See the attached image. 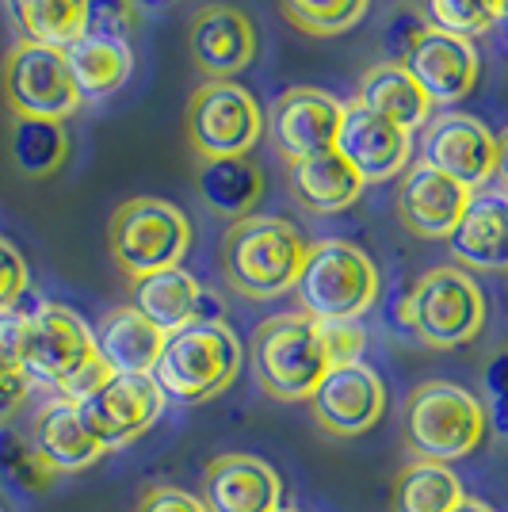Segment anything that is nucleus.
Listing matches in <instances>:
<instances>
[{"instance_id": "obj_1", "label": "nucleus", "mask_w": 508, "mask_h": 512, "mask_svg": "<svg viewBox=\"0 0 508 512\" xmlns=\"http://www.w3.org/2000/svg\"><path fill=\"white\" fill-rule=\"evenodd\" d=\"M306 241L287 218L249 214L230 222L222 237V276L245 299H279L295 291L298 272L306 264Z\"/></svg>"}, {"instance_id": "obj_2", "label": "nucleus", "mask_w": 508, "mask_h": 512, "mask_svg": "<svg viewBox=\"0 0 508 512\" xmlns=\"http://www.w3.org/2000/svg\"><path fill=\"white\" fill-rule=\"evenodd\" d=\"M398 321L428 348H463L486 325V295L470 272L440 264L405 287Z\"/></svg>"}, {"instance_id": "obj_3", "label": "nucleus", "mask_w": 508, "mask_h": 512, "mask_svg": "<svg viewBox=\"0 0 508 512\" xmlns=\"http://www.w3.org/2000/svg\"><path fill=\"white\" fill-rule=\"evenodd\" d=\"M241 341L226 321H191L165 337L153 379L165 398L176 402H207L233 386L241 371Z\"/></svg>"}, {"instance_id": "obj_4", "label": "nucleus", "mask_w": 508, "mask_h": 512, "mask_svg": "<svg viewBox=\"0 0 508 512\" xmlns=\"http://www.w3.org/2000/svg\"><path fill=\"white\" fill-rule=\"evenodd\" d=\"M298 314L314 321H360L379 299V268L352 241H318L306 249L295 283Z\"/></svg>"}, {"instance_id": "obj_5", "label": "nucleus", "mask_w": 508, "mask_h": 512, "mask_svg": "<svg viewBox=\"0 0 508 512\" xmlns=\"http://www.w3.org/2000/svg\"><path fill=\"white\" fill-rule=\"evenodd\" d=\"M329 367L321 321L306 314H276L253 333L256 383L279 402H310Z\"/></svg>"}, {"instance_id": "obj_6", "label": "nucleus", "mask_w": 508, "mask_h": 512, "mask_svg": "<svg viewBox=\"0 0 508 512\" xmlns=\"http://www.w3.org/2000/svg\"><path fill=\"white\" fill-rule=\"evenodd\" d=\"M486 406L455 383H421L405 406V440L421 459L455 463L482 444Z\"/></svg>"}, {"instance_id": "obj_7", "label": "nucleus", "mask_w": 508, "mask_h": 512, "mask_svg": "<svg viewBox=\"0 0 508 512\" xmlns=\"http://www.w3.org/2000/svg\"><path fill=\"white\" fill-rule=\"evenodd\" d=\"M107 245L130 279L153 276L165 268H180L191 245V222L165 199H127L111 214Z\"/></svg>"}, {"instance_id": "obj_8", "label": "nucleus", "mask_w": 508, "mask_h": 512, "mask_svg": "<svg viewBox=\"0 0 508 512\" xmlns=\"http://www.w3.org/2000/svg\"><path fill=\"white\" fill-rule=\"evenodd\" d=\"M191 150L203 157H249L264 134V111L249 88L237 81H203L191 92L188 115Z\"/></svg>"}, {"instance_id": "obj_9", "label": "nucleus", "mask_w": 508, "mask_h": 512, "mask_svg": "<svg viewBox=\"0 0 508 512\" xmlns=\"http://www.w3.org/2000/svg\"><path fill=\"white\" fill-rule=\"evenodd\" d=\"M92 360H96V337L81 314L58 302L31 306V329L23 352V375L31 379V386L62 394V386L77 379Z\"/></svg>"}, {"instance_id": "obj_10", "label": "nucleus", "mask_w": 508, "mask_h": 512, "mask_svg": "<svg viewBox=\"0 0 508 512\" xmlns=\"http://www.w3.org/2000/svg\"><path fill=\"white\" fill-rule=\"evenodd\" d=\"M4 96H8V107L20 119L62 123L65 115H73L81 107L65 54L39 43H16L8 50V58H4Z\"/></svg>"}, {"instance_id": "obj_11", "label": "nucleus", "mask_w": 508, "mask_h": 512, "mask_svg": "<svg viewBox=\"0 0 508 512\" xmlns=\"http://www.w3.org/2000/svg\"><path fill=\"white\" fill-rule=\"evenodd\" d=\"M421 161L470 192H482L497 176V134L474 115L444 111L421 127Z\"/></svg>"}, {"instance_id": "obj_12", "label": "nucleus", "mask_w": 508, "mask_h": 512, "mask_svg": "<svg viewBox=\"0 0 508 512\" xmlns=\"http://www.w3.org/2000/svg\"><path fill=\"white\" fill-rule=\"evenodd\" d=\"M165 402L169 398L161 394L153 375H111L96 394H88L77 406L85 413L88 428L96 432V440L104 444V451H119L157 425V417L165 413Z\"/></svg>"}, {"instance_id": "obj_13", "label": "nucleus", "mask_w": 508, "mask_h": 512, "mask_svg": "<svg viewBox=\"0 0 508 512\" xmlns=\"http://www.w3.org/2000/svg\"><path fill=\"white\" fill-rule=\"evenodd\" d=\"M344 104L321 88H287L268 107V138L291 165L337 150Z\"/></svg>"}, {"instance_id": "obj_14", "label": "nucleus", "mask_w": 508, "mask_h": 512, "mask_svg": "<svg viewBox=\"0 0 508 512\" xmlns=\"http://www.w3.org/2000/svg\"><path fill=\"white\" fill-rule=\"evenodd\" d=\"M337 153L360 172L363 184H379L409 169L413 134L356 100V104H344V115H340Z\"/></svg>"}, {"instance_id": "obj_15", "label": "nucleus", "mask_w": 508, "mask_h": 512, "mask_svg": "<svg viewBox=\"0 0 508 512\" xmlns=\"http://www.w3.org/2000/svg\"><path fill=\"white\" fill-rule=\"evenodd\" d=\"M405 73L417 81L428 104L447 107L466 100L474 85H478V73H482V58H478V46L470 39H459L451 31L440 27H428L421 39L413 43V50L405 54Z\"/></svg>"}, {"instance_id": "obj_16", "label": "nucleus", "mask_w": 508, "mask_h": 512, "mask_svg": "<svg viewBox=\"0 0 508 512\" xmlns=\"http://www.w3.org/2000/svg\"><path fill=\"white\" fill-rule=\"evenodd\" d=\"M310 409L325 432L344 436V440L363 436L371 425H379L382 409H386V386L379 371H371L363 360L329 367V375L310 394Z\"/></svg>"}, {"instance_id": "obj_17", "label": "nucleus", "mask_w": 508, "mask_h": 512, "mask_svg": "<svg viewBox=\"0 0 508 512\" xmlns=\"http://www.w3.org/2000/svg\"><path fill=\"white\" fill-rule=\"evenodd\" d=\"M188 46L207 81H233L256 58V27L233 4H203L191 20Z\"/></svg>"}, {"instance_id": "obj_18", "label": "nucleus", "mask_w": 508, "mask_h": 512, "mask_svg": "<svg viewBox=\"0 0 508 512\" xmlns=\"http://www.w3.org/2000/svg\"><path fill=\"white\" fill-rule=\"evenodd\" d=\"M207 512H279L283 482L256 455H218L203 474Z\"/></svg>"}, {"instance_id": "obj_19", "label": "nucleus", "mask_w": 508, "mask_h": 512, "mask_svg": "<svg viewBox=\"0 0 508 512\" xmlns=\"http://www.w3.org/2000/svg\"><path fill=\"white\" fill-rule=\"evenodd\" d=\"M470 188L459 180H451L444 172L428 169V165H409L398 188V218L409 234L417 237H451L459 226L466 203H470Z\"/></svg>"}, {"instance_id": "obj_20", "label": "nucleus", "mask_w": 508, "mask_h": 512, "mask_svg": "<svg viewBox=\"0 0 508 512\" xmlns=\"http://www.w3.org/2000/svg\"><path fill=\"white\" fill-rule=\"evenodd\" d=\"M451 256L478 268V272H505L508 268V195L474 192L459 226L447 237Z\"/></svg>"}, {"instance_id": "obj_21", "label": "nucleus", "mask_w": 508, "mask_h": 512, "mask_svg": "<svg viewBox=\"0 0 508 512\" xmlns=\"http://www.w3.org/2000/svg\"><path fill=\"white\" fill-rule=\"evenodd\" d=\"M31 444L43 455L58 474H73V470L92 467L100 455H107L104 444L96 440V432L88 428L85 413L77 402L54 398L39 409L35 428H31Z\"/></svg>"}, {"instance_id": "obj_22", "label": "nucleus", "mask_w": 508, "mask_h": 512, "mask_svg": "<svg viewBox=\"0 0 508 512\" xmlns=\"http://www.w3.org/2000/svg\"><path fill=\"white\" fill-rule=\"evenodd\" d=\"M92 337H96V356L111 367V375H153L157 356L165 348V333L134 306L111 310Z\"/></svg>"}, {"instance_id": "obj_23", "label": "nucleus", "mask_w": 508, "mask_h": 512, "mask_svg": "<svg viewBox=\"0 0 508 512\" xmlns=\"http://www.w3.org/2000/svg\"><path fill=\"white\" fill-rule=\"evenodd\" d=\"M62 54L81 104H100L107 96H115L130 81V73H134V50H130V43H107V39L81 35L77 43L65 46Z\"/></svg>"}, {"instance_id": "obj_24", "label": "nucleus", "mask_w": 508, "mask_h": 512, "mask_svg": "<svg viewBox=\"0 0 508 512\" xmlns=\"http://www.w3.org/2000/svg\"><path fill=\"white\" fill-rule=\"evenodd\" d=\"M199 302H203V287L184 268H165L153 276L130 279V306L153 321L165 337L199 321Z\"/></svg>"}, {"instance_id": "obj_25", "label": "nucleus", "mask_w": 508, "mask_h": 512, "mask_svg": "<svg viewBox=\"0 0 508 512\" xmlns=\"http://www.w3.org/2000/svg\"><path fill=\"white\" fill-rule=\"evenodd\" d=\"M291 188L295 199L314 214H337L348 211L356 199L363 195L360 172L352 169L337 150L318 153L291 165Z\"/></svg>"}, {"instance_id": "obj_26", "label": "nucleus", "mask_w": 508, "mask_h": 512, "mask_svg": "<svg viewBox=\"0 0 508 512\" xmlns=\"http://www.w3.org/2000/svg\"><path fill=\"white\" fill-rule=\"evenodd\" d=\"M264 192V176L249 157H203L199 161V195L222 218H249Z\"/></svg>"}, {"instance_id": "obj_27", "label": "nucleus", "mask_w": 508, "mask_h": 512, "mask_svg": "<svg viewBox=\"0 0 508 512\" xmlns=\"http://www.w3.org/2000/svg\"><path fill=\"white\" fill-rule=\"evenodd\" d=\"M360 104L371 107V111H379L382 119L398 123V127L409 130V134L417 127H424L428 115H432L428 96H424L421 88H417V81L405 73V65H394V62H379L363 73Z\"/></svg>"}, {"instance_id": "obj_28", "label": "nucleus", "mask_w": 508, "mask_h": 512, "mask_svg": "<svg viewBox=\"0 0 508 512\" xmlns=\"http://www.w3.org/2000/svg\"><path fill=\"white\" fill-rule=\"evenodd\" d=\"M88 0H8V16L23 43L65 50L85 35Z\"/></svg>"}, {"instance_id": "obj_29", "label": "nucleus", "mask_w": 508, "mask_h": 512, "mask_svg": "<svg viewBox=\"0 0 508 512\" xmlns=\"http://www.w3.org/2000/svg\"><path fill=\"white\" fill-rule=\"evenodd\" d=\"M463 497V482L447 463L417 459V463L398 470L390 505H394V512H451L463 505Z\"/></svg>"}, {"instance_id": "obj_30", "label": "nucleus", "mask_w": 508, "mask_h": 512, "mask_svg": "<svg viewBox=\"0 0 508 512\" xmlns=\"http://www.w3.org/2000/svg\"><path fill=\"white\" fill-rule=\"evenodd\" d=\"M8 153H12V165L31 176V180H43L65 165V153H69V138L65 127L54 119H20L12 123L8 134Z\"/></svg>"}, {"instance_id": "obj_31", "label": "nucleus", "mask_w": 508, "mask_h": 512, "mask_svg": "<svg viewBox=\"0 0 508 512\" xmlns=\"http://www.w3.org/2000/svg\"><path fill=\"white\" fill-rule=\"evenodd\" d=\"M367 4L371 0H279V12L302 35L333 39L352 31L367 16Z\"/></svg>"}, {"instance_id": "obj_32", "label": "nucleus", "mask_w": 508, "mask_h": 512, "mask_svg": "<svg viewBox=\"0 0 508 512\" xmlns=\"http://www.w3.org/2000/svg\"><path fill=\"white\" fill-rule=\"evenodd\" d=\"M54 478H58V470L35 451L31 440L0 425V482L4 486L23 493H43L54 486Z\"/></svg>"}, {"instance_id": "obj_33", "label": "nucleus", "mask_w": 508, "mask_h": 512, "mask_svg": "<svg viewBox=\"0 0 508 512\" xmlns=\"http://www.w3.org/2000/svg\"><path fill=\"white\" fill-rule=\"evenodd\" d=\"M505 12L508 0H428V27H440L474 43Z\"/></svg>"}, {"instance_id": "obj_34", "label": "nucleus", "mask_w": 508, "mask_h": 512, "mask_svg": "<svg viewBox=\"0 0 508 512\" xmlns=\"http://www.w3.org/2000/svg\"><path fill=\"white\" fill-rule=\"evenodd\" d=\"M142 23V8L134 0H88L85 35L107 43H130V35Z\"/></svg>"}, {"instance_id": "obj_35", "label": "nucleus", "mask_w": 508, "mask_h": 512, "mask_svg": "<svg viewBox=\"0 0 508 512\" xmlns=\"http://www.w3.org/2000/svg\"><path fill=\"white\" fill-rule=\"evenodd\" d=\"M321 341H325L329 363L344 367V363H360L363 348H367V333H363L360 321H321Z\"/></svg>"}, {"instance_id": "obj_36", "label": "nucleus", "mask_w": 508, "mask_h": 512, "mask_svg": "<svg viewBox=\"0 0 508 512\" xmlns=\"http://www.w3.org/2000/svg\"><path fill=\"white\" fill-rule=\"evenodd\" d=\"M27 329H31V310H23V306L0 310V367L23 371V352H27Z\"/></svg>"}, {"instance_id": "obj_37", "label": "nucleus", "mask_w": 508, "mask_h": 512, "mask_svg": "<svg viewBox=\"0 0 508 512\" xmlns=\"http://www.w3.org/2000/svg\"><path fill=\"white\" fill-rule=\"evenodd\" d=\"M23 295H27V260L12 241L0 237V310L20 306Z\"/></svg>"}, {"instance_id": "obj_38", "label": "nucleus", "mask_w": 508, "mask_h": 512, "mask_svg": "<svg viewBox=\"0 0 508 512\" xmlns=\"http://www.w3.org/2000/svg\"><path fill=\"white\" fill-rule=\"evenodd\" d=\"M428 31V20H421L417 12H398L394 20L386 23V62L402 65L405 54L413 50V43Z\"/></svg>"}, {"instance_id": "obj_39", "label": "nucleus", "mask_w": 508, "mask_h": 512, "mask_svg": "<svg viewBox=\"0 0 508 512\" xmlns=\"http://www.w3.org/2000/svg\"><path fill=\"white\" fill-rule=\"evenodd\" d=\"M138 512H207L203 497H195L188 490H176V486H153L142 493Z\"/></svg>"}, {"instance_id": "obj_40", "label": "nucleus", "mask_w": 508, "mask_h": 512, "mask_svg": "<svg viewBox=\"0 0 508 512\" xmlns=\"http://www.w3.org/2000/svg\"><path fill=\"white\" fill-rule=\"evenodd\" d=\"M27 394H31V379H27L23 371L0 367V425L27 402Z\"/></svg>"}, {"instance_id": "obj_41", "label": "nucleus", "mask_w": 508, "mask_h": 512, "mask_svg": "<svg viewBox=\"0 0 508 512\" xmlns=\"http://www.w3.org/2000/svg\"><path fill=\"white\" fill-rule=\"evenodd\" d=\"M482 390H486V402H505L508 398V352H497V356L486 363Z\"/></svg>"}, {"instance_id": "obj_42", "label": "nucleus", "mask_w": 508, "mask_h": 512, "mask_svg": "<svg viewBox=\"0 0 508 512\" xmlns=\"http://www.w3.org/2000/svg\"><path fill=\"white\" fill-rule=\"evenodd\" d=\"M486 425H493L497 436H508V398L505 402H486Z\"/></svg>"}, {"instance_id": "obj_43", "label": "nucleus", "mask_w": 508, "mask_h": 512, "mask_svg": "<svg viewBox=\"0 0 508 512\" xmlns=\"http://www.w3.org/2000/svg\"><path fill=\"white\" fill-rule=\"evenodd\" d=\"M497 180H501V192L508 195V130L497 134Z\"/></svg>"}, {"instance_id": "obj_44", "label": "nucleus", "mask_w": 508, "mask_h": 512, "mask_svg": "<svg viewBox=\"0 0 508 512\" xmlns=\"http://www.w3.org/2000/svg\"><path fill=\"white\" fill-rule=\"evenodd\" d=\"M451 512H493L489 505H482V501H470V497H463V505L459 509H451Z\"/></svg>"}, {"instance_id": "obj_45", "label": "nucleus", "mask_w": 508, "mask_h": 512, "mask_svg": "<svg viewBox=\"0 0 508 512\" xmlns=\"http://www.w3.org/2000/svg\"><path fill=\"white\" fill-rule=\"evenodd\" d=\"M138 8H169V4H176V0H134Z\"/></svg>"}, {"instance_id": "obj_46", "label": "nucleus", "mask_w": 508, "mask_h": 512, "mask_svg": "<svg viewBox=\"0 0 508 512\" xmlns=\"http://www.w3.org/2000/svg\"><path fill=\"white\" fill-rule=\"evenodd\" d=\"M279 512H295V509H279Z\"/></svg>"}, {"instance_id": "obj_47", "label": "nucleus", "mask_w": 508, "mask_h": 512, "mask_svg": "<svg viewBox=\"0 0 508 512\" xmlns=\"http://www.w3.org/2000/svg\"><path fill=\"white\" fill-rule=\"evenodd\" d=\"M505 16H508V12H505Z\"/></svg>"}, {"instance_id": "obj_48", "label": "nucleus", "mask_w": 508, "mask_h": 512, "mask_svg": "<svg viewBox=\"0 0 508 512\" xmlns=\"http://www.w3.org/2000/svg\"><path fill=\"white\" fill-rule=\"evenodd\" d=\"M0 512H4V509H0Z\"/></svg>"}]
</instances>
